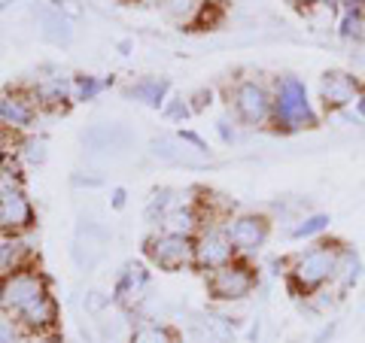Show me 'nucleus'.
Wrapping results in <instances>:
<instances>
[{
    "mask_svg": "<svg viewBox=\"0 0 365 343\" xmlns=\"http://www.w3.org/2000/svg\"><path fill=\"white\" fill-rule=\"evenodd\" d=\"M168 88H170V85H168V79H165V76H146V79H140V83H134V85L128 88V95L137 97L140 104L158 110V107L165 104Z\"/></svg>",
    "mask_w": 365,
    "mask_h": 343,
    "instance_id": "17",
    "label": "nucleus"
},
{
    "mask_svg": "<svg viewBox=\"0 0 365 343\" xmlns=\"http://www.w3.org/2000/svg\"><path fill=\"white\" fill-rule=\"evenodd\" d=\"M49 292L46 289V280L43 273L37 270H28V268H19L13 273H6V277H0V307L9 313H21L31 301L43 298V295Z\"/></svg>",
    "mask_w": 365,
    "mask_h": 343,
    "instance_id": "3",
    "label": "nucleus"
},
{
    "mask_svg": "<svg viewBox=\"0 0 365 343\" xmlns=\"http://www.w3.org/2000/svg\"><path fill=\"white\" fill-rule=\"evenodd\" d=\"M25 343H64L61 334H55V331H40V334H31Z\"/></svg>",
    "mask_w": 365,
    "mask_h": 343,
    "instance_id": "30",
    "label": "nucleus"
},
{
    "mask_svg": "<svg viewBox=\"0 0 365 343\" xmlns=\"http://www.w3.org/2000/svg\"><path fill=\"white\" fill-rule=\"evenodd\" d=\"M131 343H177L174 340V331L168 325H158V322H143L134 328Z\"/></svg>",
    "mask_w": 365,
    "mask_h": 343,
    "instance_id": "21",
    "label": "nucleus"
},
{
    "mask_svg": "<svg viewBox=\"0 0 365 343\" xmlns=\"http://www.w3.org/2000/svg\"><path fill=\"white\" fill-rule=\"evenodd\" d=\"M189 112H192V107H189L182 97H174V100H170V104L165 107V116H168V119H186Z\"/></svg>",
    "mask_w": 365,
    "mask_h": 343,
    "instance_id": "29",
    "label": "nucleus"
},
{
    "mask_svg": "<svg viewBox=\"0 0 365 343\" xmlns=\"http://www.w3.org/2000/svg\"><path fill=\"white\" fill-rule=\"evenodd\" d=\"M16 319H19L21 328L31 331V334H40V331H52L55 322H58V304H55V298H52L49 292H46L43 298L31 301L25 310L16 313Z\"/></svg>",
    "mask_w": 365,
    "mask_h": 343,
    "instance_id": "14",
    "label": "nucleus"
},
{
    "mask_svg": "<svg viewBox=\"0 0 365 343\" xmlns=\"http://www.w3.org/2000/svg\"><path fill=\"white\" fill-rule=\"evenodd\" d=\"M207 289L216 301H244L256 289V270L247 261H228L207 277Z\"/></svg>",
    "mask_w": 365,
    "mask_h": 343,
    "instance_id": "6",
    "label": "nucleus"
},
{
    "mask_svg": "<svg viewBox=\"0 0 365 343\" xmlns=\"http://www.w3.org/2000/svg\"><path fill=\"white\" fill-rule=\"evenodd\" d=\"M150 152L155 158H162V162L182 164V167H198V164H204V158H207V152H201L198 146H192L182 134H162V137H155V140L150 143Z\"/></svg>",
    "mask_w": 365,
    "mask_h": 343,
    "instance_id": "11",
    "label": "nucleus"
},
{
    "mask_svg": "<svg viewBox=\"0 0 365 343\" xmlns=\"http://www.w3.org/2000/svg\"><path fill=\"white\" fill-rule=\"evenodd\" d=\"M271 122L280 131H302L314 128L317 112L307 100V88L299 76H280L274 85V107H271Z\"/></svg>",
    "mask_w": 365,
    "mask_h": 343,
    "instance_id": "2",
    "label": "nucleus"
},
{
    "mask_svg": "<svg viewBox=\"0 0 365 343\" xmlns=\"http://www.w3.org/2000/svg\"><path fill=\"white\" fill-rule=\"evenodd\" d=\"M101 88H104V83H98V79H91V76L76 79L73 83V100H91Z\"/></svg>",
    "mask_w": 365,
    "mask_h": 343,
    "instance_id": "27",
    "label": "nucleus"
},
{
    "mask_svg": "<svg viewBox=\"0 0 365 343\" xmlns=\"http://www.w3.org/2000/svg\"><path fill=\"white\" fill-rule=\"evenodd\" d=\"M365 95V85L359 83V76L344 73V70H329L319 79V100L329 112H341L353 104H359V97Z\"/></svg>",
    "mask_w": 365,
    "mask_h": 343,
    "instance_id": "8",
    "label": "nucleus"
},
{
    "mask_svg": "<svg viewBox=\"0 0 365 343\" xmlns=\"http://www.w3.org/2000/svg\"><path fill=\"white\" fill-rule=\"evenodd\" d=\"M225 231H228V237H232L237 253H259V249L265 246V240H268L271 225H268L265 216L244 213V216H235V219L228 222Z\"/></svg>",
    "mask_w": 365,
    "mask_h": 343,
    "instance_id": "9",
    "label": "nucleus"
},
{
    "mask_svg": "<svg viewBox=\"0 0 365 343\" xmlns=\"http://www.w3.org/2000/svg\"><path fill=\"white\" fill-rule=\"evenodd\" d=\"M232 104L237 119L250 128H262L265 122H271V107H274V95L271 91L256 83V79H244L232 88Z\"/></svg>",
    "mask_w": 365,
    "mask_h": 343,
    "instance_id": "5",
    "label": "nucleus"
},
{
    "mask_svg": "<svg viewBox=\"0 0 365 343\" xmlns=\"http://www.w3.org/2000/svg\"><path fill=\"white\" fill-rule=\"evenodd\" d=\"M204 104H210V91H198V95H195V104H192V112L204 110Z\"/></svg>",
    "mask_w": 365,
    "mask_h": 343,
    "instance_id": "31",
    "label": "nucleus"
},
{
    "mask_svg": "<svg viewBox=\"0 0 365 343\" xmlns=\"http://www.w3.org/2000/svg\"><path fill=\"white\" fill-rule=\"evenodd\" d=\"M40 25H43L46 40H52L58 46H67V43H71V37H73V28H71V21L61 16V9H43V13H40Z\"/></svg>",
    "mask_w": 365,
    "mask_h": 343,
    "instance_id": "18",
    "label": "nucleus"
},
{
    "mask_svg": "<svg viewBox=\"0 0 365 343\" xmlns=\"http://www.w3.org/2000/svg\"><path fill=\"white\" fill-rule=\"evenodd\" d=\"M37 116V107L34 100L25 95H0V119L13 128H28Z\"/></svg>",
    "mask_w": 365,
    "mask_h": 343,
    "instance_id": "16",
    "label": "nucleus"
},
{
    "mask_svg": "<svg viewBox=\"0 0 365 343\" xmlns=\"http://www.w3.org/2000/svg\"><path fill=\"white\" fill-rule=\"evenodd\" d=\"M356 112H359V116H362V119H365V95H362V97H359V104H356Z\"/></svg>",
    "mask_w": 365,
    "mask_h": 343,
    "instance_id": "34",
    "label": "nucleus"
},
{
    "mask_svg": "<svg viewBox=\"0 0 365 343\" xmlns=\"http://www.w3.org/2000/svg\"><path fill=\"white\" fill-rule=\"evenodd\" d=\"M34 225V207L21 189H0V231L21 234Z\"/></svg>",
    "mask_w": 365,
    "mask_h": 343,
    "instance_id": "10",
    "label": "nucleus"
},
{
    "mask_svg": "<svg viewBox=\"0 0 365 343\" xmlns=\"http://www.w3.org/2000/svg\"><path fill=\"white\" fill-rule=\"evenodd\" d=\"M201 216L195 207H170V213L162 219V228L170 234H182V237H192V231L198 228Z\"/></svg>",
    "mask_w": 365,
    "mask_h": 343,
    "instance_id": "19",
    "label": "nucleus"
},
{
    "mask_svg": "<svg viewBox=\"0 0 365 343\" xmlns=\"http://www.w3.org/2000/svg\"><path fill=\"white\" fill-rule=\"evenodd\" d=\"M131 131L125 125H95L91 131L83 134V143L88 146V152H98V155H116L125 152L131 146Z\"/></svg>",
    "mask_w": 365,
    "mask_h": 343,
    "instance_id": "13",
    "label": "nucleus"
},
{
    "mask_svg": "<svg viewBox=\"0 0 365 343\" xmlns=\"http://www.w3.org/2000/svg\"><path fill=\"white\" fill-rule=\"evenodd\" d=\"M207 334L213 337V343H232L235 331L225 316H207Z\"/></svg>",
    "mask_w": 365,
    "mask_h": 343,
    "instance_id": "26",
    "label": "nucleus"
},
{
    "mask_svg": "<svg viewBox=\"0 0 365 343\" xmlns=\"http://www.w3.org/2000/svg\"><path fill=\"white\" fill-rule=\"evenodd\" d=\"M21 255H25V243H19V240H6V243H0V277L19 270L21 268Z\"/></svg>",
    "mask_w": 365,
    "mask_h": 343,
    "instance_id": "22",
    "label": "nucleus"
},
{
    "mask_svg": "<svg viewBox=\"0 0 365 343\" xmlns=\"http://www.w3.org/2000/svg\"><path fill=\"white\" fill-rule=\"evenodd\" d=\"M341 255H344V246L329 240V243H317L311 249H304L292 258L289 265V285L292 292L299 295H314L319 292L329 280H335Z\"/></svg>",
    "mask_w": 365,
    "mask_h": 343,
    "instance_id": "1",
    "label": "nucleus"
},
{
    "mask_svg": "<svg viewBox=\"0 0 365 343\" xmlns=\"http://www.w3.org/2000/svg\"><path fill=\"white\" fill-rule=\"evenodd\" d=\"M326 228H329V216L326 213H314V216H304V219H299L292 225V237L295 240H307V237L323 234Z\"/></svg>",
    "mask_w": 365,
    "mask_h": 343,
    "instance_id": "23",
    "label": "nucleus"
},
{
    "mask_svg": "<svg viewBox=\"0 0 365 343\" xmlns=\"http://www.w3.org/2000/svg\"><path fill=\"white\" fill-rule=\"evenodd\" d=\"M107 231L101 225H95V222H83L76 228V240H73V261L79 268H86V270H91L98 265L101 258H104V253H107Z\"/></svg>",
    "mask_w": 365,
    "mask_h": 343,
    "instance_id": "12",
    "label": "nucleus"
},
{
    "mask_svg": "<svg viewBox=\"0 0 365 343\" xmlns=\"http://www.w3.org/2000/svg\"><path fill=\"white\" fill-rule=\"evenodd\" d=\"M220 134H222V140H225V143H232V140H235V131H228V122H220Z\"/></svg>",
    "mask_w": 365,
    "mask_h": 343,
    "instance_id": "33",
    "label": "nucleus"
},
{
    "mask_svg": "<svg viewBox=\"0 0 365 343\" xmlns=\"http://www.w3.org/2000/svg\"><path fill=\"white\" fill-rule=\"evenodd\" d=\"M25 158L34 164H40L43 158H46V140L43 137H31V140L25 143Z\"/></svg>",
    "mask_w": 365,
    "mask_h": 343,
    "instance_id": "28",
    "label": "nucleus"
},
{
    "mask_svg": "<svg viewBox=\"0 0 365 343\" xmlns=\"http://www.w3.org/2000/svg\"><path fill=\"white\" fill-rule=\"evenodd\" d=\"M359 270H362V265H359L356 253L344 249V255H341V265H338V273H335V280L341 283V289H350V285L359 280Z\"/></svg>",
    "mask_w": 365,
    "mask_h": 343,
    "instance_id": "24",
    "label": "nucleus"
},
{
    "mask_svg": "<svg viewBox=\"0 0 365 343\" xmlns=\"http://www.w3.org/2000/svg\"><path fill=\"white\" fill-rule=\"evenodd\" d=\"M158 6H162V13L170 21H177V25H192L204 9L201 0H158Z\"/></svg>",
    "mask_w": 365,
    "mask_h": 343,
    "instance_id": "20",
    "label": "nucleus"
},
{
    "mask_svg": "<svg viewBox=\"0 0 365 343\" xmlns=\"http://www.w3.org/2000/svg\"><path fill=\"white\" fill-rule=\"evenodd\" d=\"M113 207H116V210L125 207V189H116V191H113Z\"/></svg>",
    "mask_w": 365,
    "mask_h": 343,
    "instance_id": "32",
    "label": "nucleus"
},
{
    "mask_svg": "<svg viewBox=\"0 0 365 343\" xmlns=\"http://www.w3.org/2000/svg\"><path fill=\"white\" fill-rule=\"evenodd\" d=\"M146 292H150V273L143 270V265H128L116 280V292L113 295H116L122 307H137L146 298Z\"/></svg>",
    "mask_w": 365,
    "mask_h": 343,
    "instance_id": "15",
    "label": "nucleus"
},
{
    "mask_svg": "<svg viewBox=\"0 0 365 343\" xmlns=\"http://www.w3.org/2000/svg\"><path fill=\"white\" fill-rule=\"evenodd\" d=\"M146 258L162 270H182L189 265H195V240L182 237V234H153L146 240Z\"/></svg>",
    "mask_w": 365,
    "mask_h": 343,
    "instance_id": "4",
    "label": "nucleus"
},
{
    "mask_svg": "<svg viewBox=\"0 0 365 343\" xmlns=\"http://www.w3.org/2000/svg\"><path fill=\"white\" fill-rule=\"evenodd\" d=\"M25 340L28 337H25V328L19 325V319L0 307V343H25Z\"/></svg>",
    "mask_w": 365,
    "mask_h": 343,
    "instance_id": "25",
    "label": "nucleus"
},
{
    "mask_svg": "<svg viewBox=\"0 0 365 343\" xmlns=\"http://www.w3.org/2000/svg\"><path fill=\"white\" fill-rule=\"evenodd\" d=\"M235 243H232V237H228L225 228L220 225H207L204 231L195 237V265L201 270H220L225 268L228 261H235Z\"/></svg>",
    "mask_w": 365,
    "mask_h": 343,
    "instance_id": "7",
    "label": "nucleus"
}]
</instances>
